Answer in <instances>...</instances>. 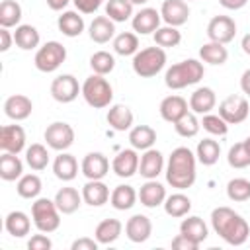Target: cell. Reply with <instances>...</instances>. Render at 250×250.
I'll use <instances>...</instances> for the list:
<instances>
[{
  "label": "cell",
  "mask_w": 250,
  "mask_h": 250,
  "mask_svg": "<svg viewBox=\"0 0 250 250\" xmlns=\"http://www.w3.org/2000/svg\"><path fill=\"white\" fill-rule=\"evenodd\" d=\"M41 189H43V182L37 174H23L16 184V191L23 199H37Z\"/></svg>",
  "instance_id": "40"
},
{
  "label": "cell",
  "mask_w": 250,
  "mask_h": 250,
  "mask_svg": "<svg viewBox=\"0 0 250 250\" xmlns=\"http://www.w3.org/2000/svg\"><path fill=\"white\" fill-rule=\"evenodd\" d=\"M25 131L21 125H4L0 129V148L2 152L20 154L25 148Z\"/></svg>",
  "instance_id": "15"
},
{
  "label": "cell",
  "mask_w": 250,
  "mask_h": 250,
  "mask_svg": "<svg viewBox=\"0 0 250 250\" xmlns=\"http://www.w3.org/2000/svg\"><path fill=\"white\" fill-rule=\"evenodd\" d=\"M227 162L230 168H236V170H242V168H248L250 166V152L242 143H236L229 148V154H227Z\"/></svg>",
  "instance_id": "48"
},
{
  "label": "cell",
  "mask_w": 250,
  "mask_h": 250,
  "mask_svg": "<svg viewBox=\"0 0 250 250\" xmlns=\"http://www.w3.org/2000/svg\"><path fill=\"white\" fill-rule=\"evenodd\" d=\"M180 232H182L184 236H188L189 240L197 242V244L205 242L207 236H209V229H207V225H205L203 219L197 217V215H189L188 219H184V221L180 223Z\"/></svg>",
  "instance_id": "33"
},
{
  "label": "cell",
  "mask_w": 250,
  "mask_h": 250,
  "mask_svg": "<svg viewBox=\"0 0 250 250\" xmlns=\"http://www.w3.org/2000/svg\"><path fill=\"white\" fill-rule=\"evenodd\" d=\"M53 242L51 238L47 236V232H41V234H33L29 240H27V248L29 250H51Z\"/></svg>",
  "instance_id": "50"
},
{
  "label": "cell",
  "mask_w": 250,
  "mask_h": 250,
  "mask_svg": "<svg viewBox=\"0 0 250 250\" xmlns=\"http://www.w3.org/2000/svg\"><path fill=\"white\" fill-rule=\"evenodd\" d=\"M14 43L21 51H33V49H39L41 35L37 31V27H33L31 23H20L14 31Z\"/></svg>",
  "instance_id": "31"
},
{
  "label": "cell",
  "mask_w": 250,
  "mask_h": 250,
  "mask_svg": "<svg viewBox=\"0 0 250 250\" xmlns=\"http://www.w3.org/2000/svg\"><path fill=\"white\" fill-rule=\"evenodd\" d=\"M246 2L248 0H219V4L227 10H240V8L246 6Z\"/></svg>",
  "instance_id": "55"
},
{
  "label": "cell",
  "mask_w": 250,
  "mask_h": 250,
  "mask_svg": "<svg viewBox=\"0 0 250 250\" xmlns=\"http://www.w3.org/2000/svg\"><path fill=\"white\" fill-rule=\"evenodd\" d=\"M133 72L141 78H152L166 66V51L158 45L141 49L133 55Z\"/></svg>",
  "instance_id": "5"
},
{
  "label": "cell",
  "mask_w": 250,
  "mask_h": 250,
  "mask_svg": "<svg viewBox=\"0 0 250 250\" xmlns=\"http://www.w3.org/2000/svg\"><path fill=\"white\" fill-rule=\"evenodd\" d=\"M240 90H242V94L250 96V68H246L240 76Z\"/></svg>",
  "instance_id": "56"
},
{
  "label": "cell",
  "mask_w": 250,
  "mask_h": 250,
  "mask_svg": "<svg viewBox=\"0 0 250 250\" xmlns=\"http://www.w3.org/2000/svg\"><path fill=\"white\" fill-rule=\"evenodd\" d=\"M131 2H133V6H145L148 0H131Z\"/></svg>",
  "instance_id": "59"
},
{
  "label": "cell",
  "mask_w": 250,
  "mask_h": 250,
  "mask_svg": "<svg viewBox=\"0 0 250 250\" xmlns=\"http://www.w3.org/2000/svg\"><path fill=\"white\" fill-rule=\"evenodd\" d=\"M160 16L166 25L180 27L189 18V6L186 0H164L160 6Z\"/></svg>",
  "instance_id": "14"
},
{
  "label": "cell",
  "mask_w": 250,
  "mask_h": 250,
  "mask_svg": "<svg viewBox=\"0 0 250 250\" xmlns=\"http://www.w3.org/2000/svg\"><path fill=\"white\" fill-rule=\"evenodd\" d=\"M215 105H217V96H215L213 88H209V86H199L189 96V109L195 115L211 113V109H215Z\"/></svg>",
  "instance_id": "20"
},
{
  "label": "cell",
  "mask_w": 250,
  "mask_h": 250,
  "mask_svg": "<svg viewBox=\"0 0 250 250\" xmlns=\"http://www.w3.org/2000/svg\"><path fill=\"white\" fill-rule=\"evenodd\" d=\"M139 162H141V156L137 154V150L133 146L131 148H123L113 156L111 170L119 178H131V176H135L139 172Z\"/></svg>",
  "instance_id": "12"
},
{
  "label": "cell",
  "mask_w": 250,
  "mask_h": 250,
  "mask_svg": "<svg viewBox=\"0 0 250 250\" xmlns=\"http://www.w3.org/2000/svg\"><path fill=\"white\" fill-rule=\"evenodd\" d=\"M172 248H176V250H197L199 244L193 242V240H189L188 236H184V234L180 232V234H176V236L172 238Z\"/></svg>",
  "instance_id": "53"
},
{
  "label": "cell",
  "mask_w": 250,
  "mask_h": 250,
  "mask_svg": "<svg viewBox=\"0 0 250 250\" xmlns=\"http://www.w3.org/2000/svg\"><path fill=\"white\" fill-rule=\"evenodd\" d=\"M205 74L203 62L197 59H186L176 64H172L164 74V84L170 90H182L188 86L197 84Z\"/></svg>",
  "instance_id": "3"
},
{
  "label": "cell",
  "mask_w": 250,
  "mask_h": 250,
  "mask_svg": "<svg viewBox=\"0 0 250 250\" xmlns=\"http://www.w3.org/2000/svg\"><path fill=\"white\" fill-rule=\"evenodd\" d=\"M57 27H59V31L62 33V35H66V37H78L82 31H84V27H86V23H84V18L80 16V12L76 10H66V12H62L59 18H57Z\"/></svg>",
  "instance_id": "27"
},
{
  "label": "cell",
  "mask_w": 250,
  "mask_h": 250,
  "mask_svg": "<svg viewBox=\"0 0 250 250\" xmlns=\"http://www.w3.org/2000/svg\"><path fill=\"white\" fill-rule=\"evenodd\" d=\"M72 2L80 14H94L104 4V0H72Z\"/></svg>",
  "instance_id": "51"
},
{
  "label": "cell",
  "mask_w": 250,
  "mask_h": 250,
  "mask_svg": "<svg viewBox=\"0 0 250 250\" xmlns=\"http://www.w3.org/2000/svg\"><path fill=\"white\" fill-rule=\"evenodd\" d=\"M129 143L135 150H148L156 143V131L150 125H135L129 129Z\"/></svg>",
  "instance_id": "34"
},
{
  "label": "cell",
  "mask_w": 250,
  "mask_h": 250,
  "mask_svg": "<svg viewBox=\"0 0 250 250\" xmlns=\"http://www.w3.org/2000/svg\"><path fill=\"white\" fill-rule=\"evenodd\" d=\"M197 156L188 146H178L172 150L166 162V182L176 189H188L195 184Z\"/></svg>",
  "instance_id": "2"
},
{
  "label": "cell",
  "mask_w": 250,
  "mask_h": 250,
  "mask_svg": "<svg viewBox=\"0 0 250 250\" xmlns=\"http://www.w3.org/2000/svg\"><path fill=\"white\" fill-rule=\"evenodd\" d=\"M154 43L162 49H168V47H178L180 41H182V33L178 31V27L174 25H164V27H158L154 33Z\"/></svg>",
  "instance_id": "44"
},
{
  "label": "cell",
  "mask_w": 250,
  "mask_h": 250,
  "mask_svg": "<svg viewBox=\"0 0 250 250\" xmlns=\"http://www.w3.org/2000/svg\"><path fill=\"white\" fill-rule=\"evenodd\" d=\"M244 145H246V148H248V152H250V137L244 139Z\"/></svg>",
  "instance_id": "60"
},
{
  "label": "cell",
  "mask_w": 250,
  "mask_h": 250,
  "mask_svg": "<svg viewBox=\"0 0 250 250\" xmlns=\"http://www.w3.org/2000/svg\"><path fill=\"white\" fill-rule=\"evenodd\" d=\"M82 94V86L72 74H59L51 82V96L59 104H70Z\"/></svg>",
  "instance_id": "10"
},
{
  "label": "cell",
  "mask_w": 250,
  "mask_h": 250,
  "mask_svg": "<svg viewBox=\"0 0 250 250\" xmlns=\"http://www.w3.org/2000/svg\"><path fill=\"white\" fill-rule=\"evenodd\" d=\"M100 242L90 236H80L70 244V250H98Z\"/></svg>",
  "instance_id": "52"
},
{
  "label": "cell",
  "mask_w": 250,
  "mask_h": 250,
  "mask_svg": "<svg viewBox=\"0 0 250 250\" xmlns=\"http://www.w3.org/2000/svg\"><path fill=\"white\" fill-rule=\"evenodd\" d=\"M109 188L102 180H88L82 186V199L90 207H102L104 203L109 201Z\"/></svg>",
  "instance_id": "24"
},
{
  "label": "cell",
  "mask_w": 250,
  "mask_h": 250,
  "mask_svg": "<svg viewBox=\"0 0 250 250\" xmlns=\"http://www.w3.org/2000/svg\"><path fill=\"white\" fill-rule=\"evenodd\" d=\"M188 2H191V0H188Z\"/></svg>",
  "instance_id": "61"
},
{
  "label": "cell",
  "mask_w": 250,
  "mask_h": 250,
  "mask_svg": "<svg viewBox=\"0 0 250 250\" xmlns=\"http://www.w3.org/2000/svg\"><path fill=\"white\" fill-rule=\"evenodd\" d=\"M82 98L90 107L104 109L113 102V88L102 74H92L82 82Z\"/></svg>",
  "instance_id": "4"
},
{
  "label": "cell",
  "mask_w": 250,
  "mask_h": 250,
  "mask_svg": "<svg viewBox=\"0 0 250 250\" xmlns=\"http://www.w3.org/2000/svg\"><path fill=\"white\" fill-rule=\"evenodd\" d=\"M25 164L35 170V172H41L49 166V150L45 145L41 143H33L25 148Z\"/></svg>",
  "instance_id": "39"
},
{
  "label": "cell",
  "mask_w": 250,
  "mask_h": 250,
  "mask_svg": "<svg viewBox=\"0 0 250 250\" xmlns=\"http://www.w3.org/2000/svg\"><path fill=\"white\" fill-rule=\"evenodd\" d=\"M162 207H164V213L168 217H174V219L188 217V213L191 211V199L186 193H182V189H180L172 195H166Z\"/></svg>",
  "instance_id": "32"
},
{
  "label": "cell",
  "mask_w": 250,
  "mask_h": 250,
  "mask_svg": "<svg viewBox=\"0 0 250 250\" xmlns=\"http://www.w3.org/2000/svg\"><path fill=\"white\" fill-rule=\"evenodd\" d=\"M21 21V6L16 0H2L0 4V27H18Z\"/></svg>",
  "instance_id": "42"
},
{
  "label": "cell",
  "mask_w": 250,
  "mask_h": 250,
  "mask_svg": "<svg viewBox=\"0 0 250 250\" xmlns=\"http://www.w3.org/2000/svg\"><path fill=\"white\" fill-rule=\"evenodd\" d=\"M105 16L115 23L127 21L135 16L131 0H105Z\"/></svg>",
  "instance_id": "41"
},
{
  "label": "cell",
  "mask_w": 250,
  "mask_h": 250,
  "mask_svg": "<svg viewBox=\"0 0 250 250\" xmlns=\"http://www.w3.org/2000/svg\"><path fill=\"white\" fill-rule=\"evenodd\" d=\"M12 43H14V33H10L8 27H0V51L2 53L10 51Z\"/></svg>",
  "instance_id": "54"
},
{
  "label": "cell",
  "mask_w": 250,
  "mask_h": 250,
  "mask_svg": "<svg viewBox=\"0 0 250 250\" xmlns=\"http://www.w3.org/2000/svg\"><path fill=\"white\" fill-rule=\"evenodd\" d=\"M105 119H107V125L111 129L123 133V131H129L133 127L135 115H133V111H131L129 105H125V104H113V105H109Z\"/></svg>",
  "instance_id": "22"
},
{
  "label": "cell",
  "mask_w": 250,
  "mask_h": 250,
  "mask_svg": "<svg viewBox=\"0 0 250 250\" xmlns=\"http://www.w3.org/2000/svg\"><path fill=\"white\" fill-rule=\"evenodd\" d=\"M240 47H242V51L250 57V33H246L244 37H242V41H240Z\"/></svg>",
  "instance_id": "58"
},
{
  "label": "cell",
  "mask_w": 250,
  "mask_h": 250,
  "mask_svg": "<svg viewBox=\"0 0 250 250\" xmlns=\"http://www.w3.org/2000/svg\"><path fill=\"white\" fill-rule=\"evenodd\" d=\"M137 199H139V191H135V188L129 186V184H119V186H115L113 191H111V195H109V203H111V207L117 209V211H127V209H131V207L137 203Z\"/></svg>",
  "instance_id": "29"
},
{
  "label": "cell",
  "mask_w": 250,
  "mask_h": 250,
  "mask_svg": "<svg viewBox=\"0 0 250 250\" xmlns=\"http://www.w3.org/2000/svg\"><path fill=\"white\" fill-rule=\"evenodd\" d=\"M219 154H221V145L211 137L199 141L197 146H195L197 162H201L203 166H213L219 160Z\"/></svg>",
  "instance_id": "37"
},
{
  "label": "cell",
  "mask_w": 250,
  "mask_h": 250,
  "mask_svg": "<svg viewBox=\"0 0 250 250\" xmlns=\"http://www.w3.org/2000/svg\"><path fill=\"white\" fill-rule=\"evenodd\" d=\"M55 203L59 207V211L62 215H72L78 211V207L82 205V191H78L76 188H70V186H64L61 188L57 193H55Z\"/></svg>",
  "instance_id": "26"
},
{
  "label": "cell",
  "mask_w": 250,
  "mask_h": 250,
  "mask_svg": "<svg viewBox=\"0 0 250 250\" xmlns=\"http://www.w3.org/2000/svg\"><path fill=\"white\" fill-rule=\"evenodd\" d=\"M236 35V21L230 16H213L207 23V37L215 43H230Z\"/></svg>",
  "instance_id": "11"
},
{
  "label": "cell",
  "mask_w": 250,
  "mask_h": 250,
  "mask_svg": "<svg viewBox=\"0 0 250 250\" xmlns=\"http://www.w3.org/2000/svg\"><path fill=\"white\" fill-rule=\"evenodd\" d=\"M61 211L55 203V199L49 197H37L31 203V219L39 232H55L61 227Z\"/></svg>",
  "instance_id": "6"
},
{
  "label": "cell",
  "mask_w": 250,
  "mask_h": 250,
  "mask_svg": "<svg viewBox=\"0 0 250 250\" xmlns=\"http://www.w3.org/2000/svg\"><path fill=\"white\" fill-rule=\"evenodd\" d=\"M199 59L203 62H209V64H225L227 59H229V51L223 43H215V41H209V43H203L201 49H199Z\"/></svg>",
  "instance_id": "38"
},
{
  "label": "cell",
  "mask_w": 250,
  "mask_h": 250,
  "mask_svg": "<svg viewBox=\"0 0 250 250\" xmlns=\"http://www.w3.org/2000/svg\"><path fill=\"white\" fill-rule=\"evenodd\" d=\"M227 197L230 201H236V203L248 201L250 199V180H246V178H232L227 184Z\"/></svg>",
  "instance_id": "46"
},
{
  "label": "cell",
  "mask_w": 250,
  "mask_h": 250,
  "mask_svg": "<svg viewBox=\"0 0 250 250\" xmlns=\"http://www.w3.org/2000/svg\"><path fill=\"white\" fill-rule=\"evenodd\" d=\"M158 111H160V117H162L164 121H168V123L174 125L180 117H184V115L189 111V104H188L186 98L172 94V96H166V98L160 102Z\"/></svg>",
  "instance_id": "19"
},
{
  "label": "cell",
  "mask_w": 250,
  "mask_h": 250,
  "mask_svg": "<svg viewBox=\"0 0 250 250\" xmlns=\"http://www.w3.org/2000/svg\"><path fill=\"white\" fill-rule=\"evenodd\" d=\"M219 115L229 125H238L250 115V104L244 96H227L219 104Z\"/></svg>",
  "instance_id": "9"
},
{
  "label": "cell",
  "mask_w": 250,
  "mask_h": 250,
  "mask_svg": "<svg viewBox=\"0 0 250 250\" xmlns=\"http://www.w3.org/2000/svg\"><path fill=\"white\" fill-rule=\"evenodd\" d=\"M125 234L135 244L146 242L150 238V234H152V221L146 215L137 213L131 219H127V223H125Z\"/></svg>",
  "instance_id": "17"
},
{
  "label": "cell",
  "mask_w": 250,
  "mask_h": 250,
  "mask_svg": "<svg viewBox=\"0 0 250 250\" xmlns=\"http://www.w3.org/2000/svg\"><path fill=\"white\" fill-rule=\"evenodd\" d=\"M211 227L230 246H242L250 236V227L246 219H242V215L225 205L211 211Z\"/></svg>",
  "instance_id": "1"
},
{
  "label": "cell",
  "mask_w": 250,
  "mask_h": 250,
  "mask_svg": "<svg viewBox=\"0 0 250 250\" xmlns=\"http://www.w3.org/2000/svg\"><path fill=\"white\" fill-rule=\"evenodd\" d=\"M88 35L94 43L104 45L115 37V21L109 20L107 16H96L88 25Z\"/></svg>",
  "instance_id": "23"
},
{
  "label": "cell",
  "mask_w": 250,
  "mask_h": 250,
  "mask_svg": "<svg viewBox=\"0 0 250 250\" xmlns=\"http://www.w3.org/2000/svg\"><path fill=\"white\" fill-rule=\"evenodd\" d=\"M53 172H55V176L59 178V180H62V182H72L76 176H78V162H76V158L70 154V152H66V150H62L59 156H55V160H53Z\"/></svg>",
  "instance_id": "28"
},
{
  "label": "cell",
  "mask_w": 250,
  "mask_h": 250,
  "mask_svg": "<svg viewBox=\"0 0 250 250\" xmlns=\"http://www.w3.org/2000/svg\"><path fill=\"white\" fill-rule=\"evenodd\" d=\"M66 61V47L59 41L43 43L33 57V64L39 72H55Z\"/></svg>",
  "instance_id": "7"
},
{
  "label": "cell",
  "mask_w": 250,
  "mask_h": 250,
  "mask_svg": "<svg viewBox=\"0 0 250 250\" xmlns=\"http://www.w3.org/2000/svg\"><path fill=\"white\" fill-rule=\"evenodd\" d=\"M113 51L121 57H131L139 51V37L133 31H123L113 37Z\"/></svg>",
  "instance_id": "43"
},
{
  "label": "cell",
  "mask_w": 250,
  "mask_h": 250,
  "mask_svg": "<svg viewBox=\"0 0 250 250\" xmlns=\"http://www.w3.org/2000/svg\"><path fill=\"white\" fill-rule=\"evenodd\" d=\"M160 10L156 8H141L133 18H131V25H133V31L139 33V35H148V33H154L158 27H160Z\"/></svg>",
  "instance_id": "13"
},
{
  "label": "cell",
  "mask_w": 250,
  "mask_h": 250,
  "mask_svg": "<svg viewBox=\"0 0 250 250\" xmlns=\"http://www.w3.org/2000/svg\"><path fill=\"white\" fill-rule=\"evenodd\" d=\"M90 68L94 70V74H109L113 72L115 68V57L107 51H96L92 57H90Z\"/></svg>",
  "instance_id": "45"
},
{
  "label": "cell",
  "mask_w": 250,
  "mask_h": 250,
  "mask_svg": "<svg viewBox=\"0 0 250 250\" xmlns=\"http://www.w3.org/2000/svg\"><path fill=\"white\" fill-rule=\"evenodd\" d=\"M201 127L213 137H225L229 133V123L219 113H205L201 119Z\"/></svg>",
  "instance_id": "49"
},
{
  "label": "cell",
  "mask_w": 250,
  "mask_h": 250,
  "mask_svg": "<svg viewBox=\"0 0 250 250\" xmlns=\"http://www.w3.org/2000/svg\"><path fill=\"white\" fill-rule=\"evenodd\" d=\"M121 232H123V223L119 219H104L98 223L94 230V238L100 244H111L121 236Z\"/></svg>",
  "instance_id": "36"
},
{
  "label": "cell",
  "mask_w": 250,
  "mask_h": 250,
  "mask_svg": "<svg viewBox=\"0 0 250 250\" xmlns=\"http://www.w3.org/2000/svg\"><path fill=\"white\" fill-rule=\"evenodd\" d=\"M164 170V154L156 148L143 150L141 162H139V174L145 180H156Z\"/></svg>",
  "instance_id": "18"
},
{
  "label": "cell",
  "mask_w": 250,
  "mask_h": 250,
  "mask_svg": "<svg viewBox=\"0 0 250 250\" xmlns=\"http://www.w3.org/2000/svg\"><path fill=\"white\" fill-rule=\"evenodd\" d=\"M164 199H166V188L156 180H146L139 189V201L148 209L162 205Z\"/></svg>",
  "instance_id": "25"
},
{
  "label": "cell",
  "mask_w": 250,
  "mask_h": 250,
  "mask_svg": "<svg viewBox=\"0 0 250 250\" xmlns=\"http://www.w3.org/2000/svg\"><path fill=\"white\" fill-rule=\"evenodd\" d=\"M31 111H33V102L23 94H14L4 102V113L12 121H23L31 115Z\"/></svg>",
  "instance_id": "21"
},
{
  "label": "cell",
  "mask_w": 250,
  "mask_h": 250,
  "mask_svg": "<svg viewBox=\"0 0 250 250\" xmlns=\"http://www.w3.org/2000/svg\"><path fill=\"white\" fill-rule=\"evenodd\" d=\"M80 172L88 180H104L105 174L109 172V160H107V156L104 152H88L82 158Z\"/></svg>",
  "instance_id": "16"
},
{
  "label": "cell",
  "mask_w": 250,
  "mask_h": 250,
  "mask_svg": "<svg viewBox=\"0 0 250 250\" xmlns=\"http://www.w3.org/2000/svg\"><path fill=\"white\" fill-rule=\"evenodd\" d=\"M4 229L14 238H23L31 230V219L23 211H10L4 219Z\"/></svg>",
  "instance_id": "30"
},
{
  "label": "cell",
  "mask_w": 250,
  "mask_h": 250,
  "mask_svg": "<svg viewBox=\"0 0 250 250\" xmlns=\"http://www.w3.org/2000/svg\"><path fill=\"white\" fill-rule=\"evenodd\" d=\"M45 2H47V6H49L53 12H61V10H64V8L68 6L70 0H45Z\"/></svg>",
  "instance_id": "57"
},
{
  "label": "cell",
  "mask_w": 250,
  "mask_h": 250,
  "mask_svg": "<svg viewBox=\"0 0 250 250\" xmlns=\"http://www.w3.org/2000/svg\"><path fill=\"white\" fill-rule=\"evenodd\" d=\"M23 176V162L14 152H2L0 156V178L4 182H16Z\"/></svg>",
  "instance_id": "35"
},
{
  "label": "cell",
  "mask_w": 250,
  "mask_h": 250,
  "mask_svg": "<svg viewBox=\"0 0 250 250\" xmlns=\"http://www.w3.org/2000/svg\"><path fill=\"white\" fill-rule=\"evenodd\" d=\"M43 139H45L49 148L62 152V150H68L72 146V143H74V129L66 121H53L51 125H47V129L43 133Z\"/></svg>",
  "instance_id": "8"
},
{
  "label": "cell",
  "mask_w": 250,
  "mask_h": 250,
  "mask_svg": "<svg viewBox=\"0 0 250 250\" xmlns=\"http://www.w3.org/2000/svg\"><path fill=\"white\" fill-rule=\"evenodd\" d=\"M199 127H201V121L195 117L193 111H188L184 117H180V119L174 123L176 133H178L180 137H184V139H191V137H195V135L199 133Z\"/></svg>",
  "instance_id": "47"
}]
</instances>
